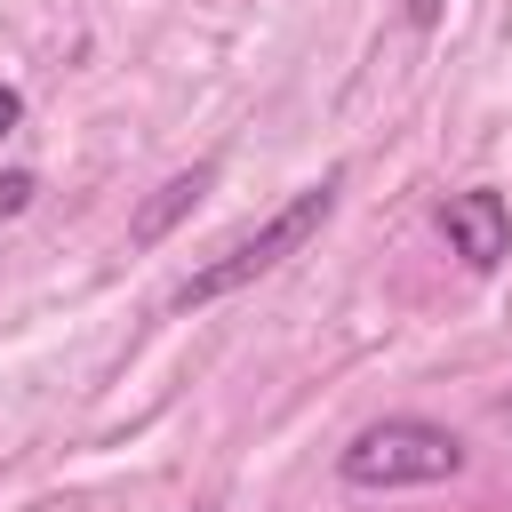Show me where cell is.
I'll return each instance as SVG.
<instances>
[{
    "instance_id": "2",
    "label": "cell",
    "mask_w": 512,
    "mask_h": 512,
    "mask_svg": "<svg viewBox=\"0 0 512 512\" xmlns=\"http://www.w3.org/2000/svg\"><path fill=\"white\" fill-rule=\"evenodd\" d=\"M464 472V440L432 416H384L368 432H352V448L336 456V480L360 496H392V488H432Z\"/></svg>"
},
{
    "instance_id": "6",
    "label": "cell",
    "mask_w": 512,
    "mask_h": 512,
    "mask_svg": "<svg viewBox=\"0 0 512 512\" xmlns=\"http://www.w3.org/2000/svg\"><path fill=\"white\" fill-rule=\"evenodd\" d=\"M16 128H24V88L0 80V136H16Z\"/></svg>"
},
{
    "instance_id": "4",
    "label": "cell",
    "mask_w": 512,
    "mask_h": 512,
    "mask_svg": "<svg viewBox=\"0 0 512 512\" xmlns=\"http://www.w3.org/2000/svg\"><path fill=\"white\" fill-rule=\"evenodd\" d=\"M208 184H216V160H192V168H176V176H168V184H160V192H152V200L128 216V248H152V240H168V224H176V216H184V208H192Z\"/></svg>"
},
{
    "instance_id": "1",
    "label": "cell",
    "mask_w": 512,
    "mask_h": 512,
    "mask_svg": "<svg viewBox=\"0 0 512 512\" xmlns=\"http://www.w3.org/2000/svg\"><path fill=\"white\" fill-rule=\"evenodd\" d=\"M336 192H344V176H336V168H328V176H312L288 208H272L256 232H240L224 256H208V264L176 288V312H200V304H216V296H240V288H256L264 272H280L288 256H304V248H312V232L336 216Z\"/></svg>"
},
{
    "instance_id": "3",
    "label": "cell",
    "mask_w": 512,
    "mask_h": 512,
    "mask_svg": "<svg viewBox=\"0 0 512 512\" xmlns=\"http://www.w3.org/2000/svg\"><path fill=\"white\" fill-rule=\"evenodd\" d=\"M440 232H448V248H456L472 272H496V264L512 256V200H504V192H488V184H472V192H448V208H440Z\"/></svg>"
},
{
    "instance_id": "7",
    "label": "cell",
    "mask_w": 512,
    "mask_h": 512,
    "mask_svg": "<svg viewBox=\"0 0 512 512\" xmlns=\"http://www.w3.org/2000/svg\"><path fill=\"white\" fill-rule=\"evenodd\" d=\"M440 16H448V0H408V24H416V32H432Z\"/></svg>"
},
{
    "instance_id": "5",
    "label": "cell",
    "mask_w": 512,
    "mask_h": 512,
    "mask_svg": "<svg viewBox=\"0 0 512 512\" xmlns=\"http://www.w3.org/2000/svg\"><path fill=\"white\" fill-rule=\"evenodd\" d=\"M32 192H40V184H32V168H8V176H0V216H24V208H32Z\"/></svg>"
}]
</instances>
